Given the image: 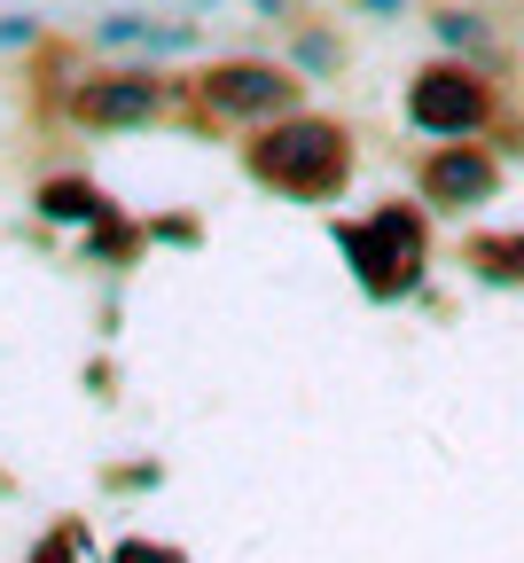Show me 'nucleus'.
<instances>
[{"mask_svg":"<svg viewBox=\"0 0 524 563\" xmlns=\"http://www.w3.org/2000/svg\"><path fill=\"white\" fill-rule=\"evenodd\" d=\"M407 118L423 133L462 141V133H478L493 118V87L478 79V70H462V63H430L423 79H415V95H407Z\"/></svg>","mask_w":524,"mask_h":563,"instance_id":"nucleus-1","label":"nucleus"},{"mask_svg":"<svg viewBox=\"0 0 524 563\" xmlns=\"http://www.w3.org/2000/svg\"><path fill=\"white\" fill-rule=\"evenodd\" d=\"M259 173H266L274 188H290V196H329V188L345 180V133H329V125H290V133H274L266 150H259Z\"/></svg>","mask_w":524,"mask_h":563,"instance_id":"nucleus-2","label":"nucleus"},{"mask_svg":"<svg viewBox=\"0 0 524 563\" xmlns=\"http://www.w3.org/2000/svg\"><path fill=\"white\" fill-rule=\"evenodd\" d=\"M204 102L236 110V118H266V110H290V79L266 63H219L204 79Z\"/></svg>","mask_w":524,"mask_h":563,"instance_id":"nucleus-3","label":"nucleus"},{"mask_svg":"<svg viewBox=\"0 0 524 563\" xmlns=\"http://www.w3.org/2000/svg\"><path fill=\"white\" fill-rule=\"evenodd\" d=\"M493 180H501L493 157H485V150H462V141H455L446 157H430V196H438V203H485Z\"/></svg>","mask_w":524,"mask_h":563,"instance_id":"nucleus-4","label":"nucleus"},{"mask_svg":"<svg viewBox=\"0 0 524 563\" xmlns=\"http://www.w3.org/2000/svg\"><path fill=\"white\" fill-rule=\"evenodd\" d=\"M149 110H157V95H149V87H95V95L79 102L87 125H133V118H149Z\"/></svg>","mask_w":524,"mask_h":563,"instance_id":"nucleus-5","label":"nucleus"},{"mask_svg":"<svg viewBox=\"0 0 524 563\" xmlns=\"http://www.w3.org/2000/svg\"><path fill=\"white\" fill-rule=\"evenodd\" d=\"M47 211H95L87 188H47Z\"/></svg>","mask_w":524,"mask_h":563,"instance_id":"nucleus-6","label":"nucleus"}]
</instances>
